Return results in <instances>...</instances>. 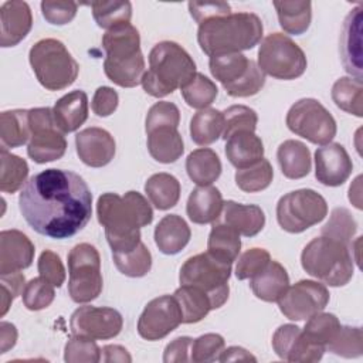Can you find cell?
Returning a JSON list of instances; mask_svg holds the SVG:
<instances>
[{"instance_id": "62", "label": "cell", "mask_w": 363, "mask_h": 363, "mask_svg": "<svg viewBox=\"0 0 363 363\" xmlns=\"http://www.w3.org/2000/svg\"><path fill=\"white\" fill-rule=\"evenodd\" d=\"M237 360H244V362H257L255 356H252L248 350L240 346H231L227 347L221 352L218 362H237Z\"/></svg>"}, {"instance_id": "48", "label": "cell", "mask_w": 363, "mask_h": 363, "mask_svg": "<svg viewBox=\"0 0 363 363\" xmlns=\"http://www.w3.org/2000/svg\"><path fill=\"white\" fill-rule=\"evenodd\" d=\"M224 129L221 138L225 140L228 136L238 130L255 132L258 123V115L254 109L245 105H231L223 112Z\"/></svg>"}, {"instance_id": "26", "label": "cell", "mask_w": 363, "mask_h": 363, "mask_svg": "<svg viewBox=\"0 0 363 363\" xmlns=\"http://www.w3.org/2000/svg\"><path fill=\"white\" fill-rule=\"evenodd\" d=\"M223 196L214 186H197L189 196L186 211L194 224L216 223L223 211Z\"/></svg>"}, {"instance_id": "37", "label": "cell", "mask_w": 363, "mask_h": 363, "mask_svg": "<svg viewBox=\"0 0 363 363\" xmlns=\"http://www.w3.org/2000/svg\"><path fill=\"white\" fill-rule=\"evenodd\" d=\"M224 118L223 112L214 108L200 109L190 121V136L196 145H211L223 135Z\"/></svg>"}, {"instance_id": "23", "label": "cell", "mask_w": 363, "mask_h": 363, "mask_svg": "<svg viewBox=\"0 0 363 363\" xmlns=\"http://www.w3.org/2000/svg\"><path fill=\"white\" fill-rule=\"evenodd\" d=\"M362 6L354 7L346 16L340 35V54L345 69L362 79Z\"/></svg>"}, {"instance_id": "51", "label": "cell", "mask_w": 363, "mask_h": 363, "mask_svg": "<svg viewBox=\"0 0 363 363\" xmlns=\"http://www.w3.org/2000/svg\"><path fill=\"white\" fill-rule=\"evenodd\" d=\"M225 347L224 337L218 333H206L191 342L190 362L207 363L218 360Z\"/></svg>"}, {"instance_id": "6", "label": "cell", "mask_w": 363, "mask_h": 363, "mask_svg": "<svg viewBox=\"0 0 363 363\" xmlns=\"http://www.w3.org/2000/svg\"><path fill=\"white\" fill-rule=\"evenodd\" d=\"M301 264L306 274L329 286H343L353 277L350 247L323 235L305 245Z\"/></svg>"}, {"instance_id": "47", "label": "cell", "mask_w": 363, "mask_h": 363, "mask_svg": "<svg viewBox=\"0 0 363 363\" xmlns=\"http://www.w3.org/2000/svg\"><path fill=\"white\" fill-rule=\"evenodd\" d=\"M326 350L342 357H359L363 352V335L357 326H342L326 346Z\"/></svg>"}, {"instance_id": "32", "label": "cell", "mask_w": 363, "mask_h": 363, "mask_svg": "<svg viewBox=\"0 0 363 363\" xmlns=\"http://www.w3.org/2000/svg\"><path fill=\"white\" fill-rule=\"evenodd\" d=\"M221 162L217 153L208 147L193 150L186 159V172L197 186H210L221 174Z\"/></svg>"}, {"instance_id": "49", "label": "cell", "mask_w": 363, "mask_h": 363, "mask_svg": "<svg viewBox=\"0 0 363 363\" xmlns=\"http://www.w3.org/2000/svg\"><path fill=\"white\" fill-rule=\"evenodd\" d=\"M102 349L94 339L72 335L64 347V360L68 363H98Z\"/></svg>"}, {"instance_id": "31", "label": "cell", "mask_w": 363, "mask_h": 363, "mask_svg": "<svg viewBox=\"0 0 363 363\" xmlns=\"http://www.w3.org/2000/svg\"><path fill=\"white\" fill-rule=\"evenodd\" d=\"M277 159L282 174L292 180L308 176L312 167L309 149L295 139H288L278 146Z\"/></svg>"}, {"instance_id": "3", "label": "cell", "mask_w": 363, "mask_h": 363, "mask_svg": "<svg viewBox=\"0 0 363 363\" xmlns=\"http://www.w3.org/2000/svg\"><path fill=\"white\" fill-rule=\"evenodd\" d=\"M264 26L254 13H230L199 24L197 41L208 57L254 48L262 38Z\"/></svg>"}, {"instance_id": "13", "label": "cell", "mask_w": 363, "mask_h": 363, "mask_svg": "<svg viewBox=\"0 0 363 363\" xmlns=\"http://www.w3.org/2000/svg\"><path fill=\"white\" fill-rule=\"evenodd\" d=\"M286 126L295 135L320 146L330 143L337 130L335 118L313 98H302L289 108Z\"/></svg>"}, {"instance_id": "16", "label": "cell", "mask_w": 363, "mask_h": 363, "mask_svg": "<svg viewBox=\"0 0 363 363\" xmlns=\"http://www.w3.org/2000/svg\"><path fill=\"white\" fill-rule=\"evenodd\" d=\"M122 315L108 306H79L69 319L71 333L94 340H106L118 336L122 330Z\"/></svg>"}, {"instance_id": "7", "label": "cell", "mask_w": 363, "mask_h": 363, "mask_svg": "<svg viewBox=\"0 0 363 363\" xmlns=\"http://www.w3.org/2000/svg\"><path fill=\"white\" fill-rule=\"evenodd\" d=\"M28 61L38 82L48 91H60L72 85L79 65L67 47L55 38L37 41L28 52Z\"/></svg>"}, {"instance_id": "14", "label": "cell", "mask_w": 363, "mask_h": 363, "mask_svg": "<svg viewBox=\"0 0 363 363\" xmlns=\"http://www.w3.org/2000/svg\"><path fill=\"white\" fill-rule=\"evenodd\" d=\"M31 136L27 145V155L35 163L58 160L67 150V140L54 121L51 108L28 109Z\"/></svg>"}, {"instance_id": "22", "label": "cell", "mask_w": 363, "mask_h": 363, "mask_svg": "<svg viewBox=\"0 0 363 363\" xmlns=\"http://www.w3.org/2000/svg\"><path fill=\"white\" fill-rule=\"evenodd\" d=\"M0 45L14 47L21 43L33 27V14L26 1H4L0 7Z\"/></svg>"}, {"instance_id": "41", "label": "cell", "mask_w": 363, "mask_h": 363, "mask_svg": "<svg viewBox=\"0 0 363 363\" xmlns=\"http://www.w3.org/2000/svg\"><path fill=\"white\" fill-rule=\"evenodd\" d=\"M89 6L96 24L106 31L130 23L132 4L129 1H92Z\"/></svg>"}, {"instance_id": "5", "label": "cell", "mask_w": 363, "mask_h": 363, "mask_svg": "<svg viewBox=\"0 0 363 363\" xmlns=\"http://www.w3.org/2000/svg\"><path fill=\"white\" fill-rule=\"evenodd\" d=\"M102 47L106 52L104 71L109 81L122 88H133L142 82L146 71L136 27L129 23L108 30L102 37Z\"/></svg>"}, {"instance_id": "52", "label": "cell", "mask_w": 363, "mask_h": 363, "mask_svg": "<svg viewBox=\"0 0 363 363\" xmlns=\"http://www.w3.org/2000/svg\"><path fill=\"white\" fill-rule=\"evenodd\" d=\"M271 255L264 248H250L238 257L235 265V277L238 279H251L254 275L261 272L268 262Z\"/></svg>"}, {"instance_id": "33", "label": "cell", "mask_w": 363, "mask_h": 363, "mask_svg": "<svg viewBox=\"0 0 363 363\" xmlns=\"http://www.w3.org/2000/svg\"><path fill=\"white\" fill-rule=\"evenodd\" d=\"M240 234L225 223H214L207 240V252L220 261L233 264L240 254Z\"/></svg>"}, {"instance_id": "53", "label": "cell", "mask_w": 363, "mask_h": 363, "mask_svg": "<svg viewBox=\"0 0 363 363\" xmlns=\"http://www.w3.org/2000/svg\"><path fill=\"white\" fill-rule=\"evenodd\" d=\"M180 122V111L173 102L159 101L150 106L145 121V130L149 132L160 126L177 128Z\"/></svg>"}, {"instance_id": "20", "label": "cell", "mask_w": 363, "mask_h": 363, "mask_svg": "<svg viewBox=\"0 0 363 363\" xmlns=\"http://www.w3.org/2000/svg\"><path fill=\"white\" fill-rule=\"evenodd\" d=\"M75 147L79 159L89 167H102L111 163L116 152L113 136L102 128H86L77 133Z\"/></svg>"}, {"instance_id": "58", "label": "cell", "mask_w": 363, "mask_h": 363, "mask_svg": "<svg viewBox=\"0 0 363 363\" xmlns=\"http://www.w3.org/2000/svg\"><path fill=\"white\" fill-rule=\"evenodd\" d=\"M193 339L189 336H180L172 340L163 352V362L173 363V362H190V347Z\"/></svg>"}, {"instance_id": "30", "label": "cell", "mask_w": 363, "mask_h": 363, "mask_svg": "<svg viewBox=\"0 0 363 363\" xmlns=\"http://www.w3.org/2000/svg\"><path fill=\"white\" fill-rule=\"evenodd\" d=\"M147 135V150L150 156L159 163H173L184 152L182 135L174 126L155 128Z\"/></svg>"}, {"instance_id": "60", "label": "cell", "mask_w": 363, "mask_h": 363, "mask_svg": "<svg viewBox=\"0 0 363 363\" xmlns=\"http://www.w3.org/2000/svg\"><path fill=\"white\" fill-rule=\"evenodd\" d=\"M102 360L106 363L111 362H121V363H130L132 357L129 352L121 345H106L102 347Z\"/></svg>"}, {"instance_id": "57", "label": "cell", "mask_w": 363, "mask_h": 363, "mask_svg": "<svg viewBox=\"0 0 363 363\" xmlns=\"http://www.w3.org/2000/svg\"><path fill=\"white\" fill-rule=\"evenodd\" d=\"M119 104L118 92L111 86H99L92 98L91 108L96 116L105 118L112 115Z\"/></svg>"}, {"instance_id": "27", "label": "cell", "mask_w": 363, "mask_h": 363, "mask_svg": "<svg viewBox=\"0 0 363 363\" xmlns=\"http://www.w3.org/2000/svg\"><path fill=\"white\" fill-rule=\"evenodd\" d=\"M223 217L225 224L244 237L257 235L265 225V214L257 204H241L227 200L223 206Z\"/></svg>"}, {"instance_id": "56", "label": "cell", "mask_w": 363, "mask_h": 363, "mask_svg": "<svg viewBox=\"0 0 363 363\" xmlns=\"http://www.w3.org/2000/svg\"><path fill=\"white\" fill-rule=\"evenodd\" d=\"M187 6L190 16L199 24L213 17L225 16L231 13V7L225 1H190Z\"/></svg>"}, {"instance_id": "39", "label": "cell", "mask_w": 363, "mask_h": 363, "mask_svg": "<svg viewBox=\"0 0 363 363\" xmlns=\"http://www.w3.org/2000/svg\"><path fill=\"white\" fill-rule=\"evenodd\" d=\"M332 99L342 111L360 118L363 115V82L359 78L342 77L332 86Z\"/></svg>"}, {"instance_id": "2", "label": "cell", "mask_w": 363, "mask_h": 363, "mask_svg": "<svg viewBox=\"0 0 363 363\" xmlns=\"http://www.w3.org/2000/svg\"><path fill=\"white\" fill-rule=\"evenodd\" d=\"M99 224L105 228L106 241L112 252H129L140 242V228L153 220L149 201L138 191L125 196L104 193L96 203Z\"/></svg>"}, {"instance_id": "45", "label": "cell", "mask_w": 363, "mask_h": 363, "mask_svg": "<svg viewBox=\"0 0 363 363\" xmlns=\"http://www.w3.org/2000/svg\"><path fill=\"white\" fill-rule=\"evenodd\" d=\"M186 104L194 109H206L217 98L216 84L206 75L196 72L193 79L180 89Z\"/></svg>"}, {"instance_id": "55", "label": "cell", "mask_w": 363, "mask_h": 363, "mask_svg": "<svg viewBox=\"0 0 363 363\" xmlns=\"http://www.w3.org/2000/svg\"><path fill=\"white\" fill-rule=\"evenodd\" d=\"M78 3L75 1H41L43 17L54 26H64L77 16Z\"/></svg>"}, {"instance_id": "29", "label": "cell", "mask_w": 363, "mask_h": 363, "mask_svg": "<svg viewBox=\"0 0 363 363\" xmlns=\"http://www.w3.org/2000/svg\"><path fill=\"white\" fill-rule=\"evenodd\" d=\"M254 295L265 302H277L289 286L286 269L278 261H269L268 265L250 279Z\"/></svg>"}, {"instance_id": "50", "label": "cell", "mask_w": 363, "mask_h": 363, "mask_svg": "<svg viewBox=\"0 0 363 363\" xmlns=\"http://www.w3.org/2000/svg\"><path fill=\"white\" fill-rule=\"evenodd\" d=\"M54 288L55 286L52 284L41 277L30 279L21 294L24 306L28 311H41L48 308L55 298Z\"/></svg>"}, {"instance_id": "59", "label": "cell", "mask_w": 363, "mask_h": 363, "mask_svg": "<svg viewBox=\"0 0 363 363\" xmlns=\"http://www.w3.org/2000/svg\"><path fill=\"white\" fill-rule=\"evenodd\" d=\"M24 275L20 272V271H16V272H10V274H3L0 275V284H1V288L7 289L13 298H17L18 295L23 294L24 291Z\"/></svg>"}, {"instance_id": "12", "label": "cell", "mask_w": 363, "mask_h": 363, "mask_svg": "<svg viewBox=\"0 0 363 363\" xmlns=\"http://www.w3.org/2000/svg\"><path fill=\"white\" fill-rule=\"evenodd\" d=\"M326 214V200L312 189L289 191L277 204V221L282 230L291 234L302 233L320 223Z\"/></svg>"}, {"instance_id": "54", "label": "cell", "mask_w": 363, "mask_h": 363, "mask_svg": "<svg viewBox=\"0 0 363 363\" xmlns=\"http://www.w3.org/2000/svg\"><path fill=\"white\" fill-rule=\"evenodd\" d=\"M38 274L41 278L52 284L55 288H60L65 281V268L61 258L51 250L41 252L38 258Z\"/></svg>"}, {"instance_id": "15", "label": "cell", "mask_w": 363, "mask_h": 363, "mask_svg": "<svg viewBox=\"0 0 363 363\" xmlns=\"http://www.w3.org/2000/svg\"><path fill=\"white\" fill-rule=\"evenodd\" d=\"M277 302L285 318L291 320H306L326 308L329 303V291L320 282L302 279L288 286Z\"/></svg>"}, {"instance_id": "35", "label": "cell", "mask_w": 363, "mask_h": 363, "mask_svg": "<svg viewBox=\"0 0 363 363\" xmlns=\"http://www.w3.org/2000/svg\"><path fill=\"white\" fill-rule=\"evenodd\" d=\"M281 28L294 35L303 34L312 20L311 1H274Z\"/></svg>"}, {"instance_id": "25", "label": "cell", "mask_w": 363, "mask_h": 363, "mask_svg": "<svg viewBox=\"0 0 363 363\" xmlns=\"http://www.w3.org/2000/svg\"><path fill=\"white\" fill-rule=\"evenodd\" d=\"M225 156L237 169H245L264 157L262 140L252 130H238L225 139Z\"/></svg>"}, {"instance_id": "61", "label": "cell", "mask_w": 363, "mask_h": 363, "mask_svg": "<svg viewBox=\"0 0 363 363\" xmlns=\"http://www.w3.org/2000/svg\"><path fill=\"white\" fill-rule=\"evenodd\" d=\"M17 342V329L10 322L0 323V353H6L14 347Z\"/></svg>"}, {"instance_id": "42", "label": "cell", "mask_w": 363, "mask_h": 363, "mask_svg": "<svg viewBox=\"0 0 363 363\" xmlns=\"http://www.w3.org/2000/svg\"><path fill=\"white\" fill-rule=\"evenodd\" d=\"M339 328L340 322L333 313L318 312L309 319H306L302 333L311 343L322 346L326 350V346L332 342Z\"/></svg>"}, {"instance_id": "21", "label": "cell", "mask_w": 363, "mask_h": 363, "mask_svg": "<svg viewBox=\"0 0 363 363\" xmlns=\"http://www.w3.org/2000/svg\"><path fill=\"white\" fill-rule=\"evenodd\" d=\"M34 244L18 230L0 233V275L28 268L34 259Z\"/></svg>"}, {"instance_id": "24", "label": "cell", "mask_w": 363, "mask_h": 363, "mask_svg": "<svg viewBox=\"0 0 363 363\" xmlns=\"http://www.w3.org/2000/svg\"><path fill=\"white\" fill-rule=\"evenodd\" d=\"M52 115L61 132H75L88 119V95L81 89L65 94L55 102Z\"/></svg>"}, {"instance_id": "44", "label": "cell", "mask_w": 363, "mask_h": 363, "mask_svg": "<svg viewBox=\"0 0 363 363\" xmlns=\"http://www.w3.org/2000/svg\"><path fill=\"white\" fill-rule=\"evenodd\" d=\"M274 177V169L267 159H261L252 166L245 169H237L235 172V184L238 189L247 193H257L265 190Z\"/></svg>"}, {"instance_id": "10", "label": "cell", "mask_w": 363, "mask_h": 363, "mask_svg": "<svg viewBox=\"0 0 363 363\" xmlns=\"http://www.w3.org/2000/svg\"><path fill=\"white\" fill-rule=\"evenodd\" d=\"M306 65L302 48L282 33L268 34L258 48V67L272 78L284 81L299 78Z\"/></svg>"}, {"instance_id": "36", "label": "cell", "mask_w": 363, "mask_h": 363, "mask_svg": "<svg viewBox=\"0 0 363 363\" xmlns=\"http://www.w3.org/2000/svg\"><path fill=\"white\" fill-rule=\"evenodd\" d=\"M31 129L27 109L4 111L0 115V139L4 147H18L30 140Z\"/></svg>"}, {"instance_id": "28", "label": "cell", "mask_w": 363, "mask_h": 363, "mask_svg": "<svg viewBox=\"0 0 363 363\" xmlns=\"http://www.w3.org/2000/svg\"><path fill=\"white\" fill-rule=\"evenodd\" d=\"M189 224L177 214L164 216L155 228V242L166 255L179 254L190 241Z\"/></svg>"}, {"instance_id": "19", "label": "cell", "mask_w": 363, "mask_h": 363, "mask_svg": "<svg viewBox=\"0 0 363 363\" xmlns=\"http://www.w3.org/2000/svg\"><path fill=\"white\" fill-rule=\"evenodd\" d=\"M353 163L340 143H326L315 152V177L325 186H342L352 174Z\"/></svg>"}, {"instance_id": "1", "label": "cell", "mask_w": 363, "mask_h": 363, "mask_svg": "<svg viewBox=\"0 0 363 363\" xmlns=\"http://www.w3.org/2000/svg\"><path fill=\"white\" fill-rule=\"evenodd\" d=\"M18 208L35 233L64 240L79 233L91 220L92 193L79 174L45 169L24 184Z\"/></svg>"}, {"instance_id": "34", "label": "cell", "mask_w": 363, "mask_h": 363, "mask_svg": "<svg viewBox=\"0 0 363 363\" xmlns=\"http://www.w3.org/2000/svg\"><path fill=\"white\" fill-rule=\"evenodd\" d=\"M182 311V323H197L213 309L210 296L200 288L180 285L173 294Z\"/></svg>"}, {"instance_id": "40", "label": "cell", "mask_w": 363, "mask_h": 363, "mask_svg": "<svg viewBox=\"0 0 363 363\" xmlns=\"http://www.w3.org/2000/svg\"><path fill=\"white\" fill-rule=\"evenodd\" d=\"M0 190L3 193H16L28 176V164L24 159L13 155L7 147L0 149Z\"/></svg>"}, {"instance_id": "9", "label": "cell", "mask_w": 363, "mask_h": 363, "mask_svg": "<svg viewBox=\"0 0 363 363\" xmlns=\"http://www.w3.org/2000/svg\"><path fill=\"white\" fill-rule=\"evenodd\" d=\"M211 75L234 98H247L258 94L265 84V74L258 64L241 52L213 55L208 61Z\"/></svg>"}, {"instance_id": "11", "label": "cell", "mask_w": 363, "mask_h": 363, "mask_svg": "<svg viewBox=\"0 0 363 363\" xmlns=\"http://www.w3.org/2000/svg\"><path fill=\"white\" fill-rule=\"evenodd\" d=\"M68 294L77 303L96 299L104 286L101 257L98 250L88 244H77L68 254Z\"/></svg>"}, {"instance_id": "18", "label": "cell", "mask_w": 363, "mask_h": 363, "mask_svg": "<svg viewBox=\"0 0 363 363\" xmlns=\"http://www.w3.org/2000/svg\"><path fill=\"white\" fill-rule=\"evenodd\" d=\"M272 349L277 356L286 362H319L325 347L311 343L296 325H281L272 336Z\"/></svg>"}, {"instance_id": "43", "label": "cell", "mask_w": 363, "mask_h": 363, "mask_svg": "<svg viewBox=\"0 0 363 363\" xmlns=\"http://www.w3.org/2000/svg\"><path fill=\"white\" fill-rule=\"evenodd\" d=\"M113 262L121 274L130 278L145 277L152 268V255L147 247L140 241L129 252H112Z\"/></svg>"}, {"instance_id": "46", "label": "cell", "mask_w": 363, "mask_h": 363, "mask_svg": "<svg viewBox=\"0 0 363 363\" xmlns=\"http://www.w3.org/2000/svg\"><path fill=\"white\" fill-rule=\"evenodd\" d=\"M357 231V223L345 207L333 208L329 221L322 227V235L352 245V238Z\"/></svg>"}, {"instance_id": "8", "label": "cell", "mask_w": 363, "mask_h": 363, "mask_svg": "<svg viewBox=\"0 0 363 363\" xmlns=\"http://www.w3.org/2000/svg\"><path fill=\"white\" fill-rule=\"evenodd\" d=\"M231 264L213 257L210 252H201L190 257L180 268V285H190L203 289L211 299L213 309L221 308L230 294L228 279Z\"/></svg>"}, {"instance_id": "4", "label": "cell", "mask_w": 363, "mask_h": 363, "mask_svg": "<svg viewBox=\"0 0 363 363\" xmlns=\"http://www.w3.org/2000/svg\"><path fill=\"white\" fill-rule=\"evenodd\" d=\"M196 75V62L174 41H160L149 52V69L142 78L146 94L162 98L182 89Z\"/></svg>"}, {"instance_id": "38", "label": "cell", "mask_w": 363, "mask_h": 363, "mask_svg": "<svg viewBox=\"0 0 363 363\" xmlns=\"http://www.w3.org/2000/svg\"><path fill=\"white\" fill-rule=\"evenodd\" d=\"M145 193L157 210H169L180 199V183L173 174L156 173L145 183Z\"/></svg>"}, {"instance_id": "17", "label": "cell", "mask_w": 363, "mask_h": 363, "mask_svg": "<svg viewBox=\"0 0 363 363\" xmlns=\"http://www.w3.org/2000/svg\"><path fill=\"white\" fill-rule=\"evenodd\" d=\"M182 323V311L174 296L162 295L145 306L138 320V333L146 340H160Z\"/></svg>"}]
</instances>
